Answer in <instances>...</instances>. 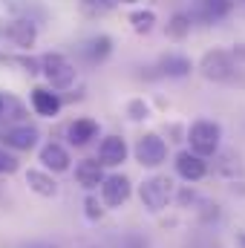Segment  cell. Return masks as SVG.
<instances>
[{
	"label": "cell",
	"mask_w": 245,
	"mask_h": 248,
	"mask_svg": "<svg viewBox=\"0 0 245 248\" xmlns=\"http://www.w3.org/2000/svg\"><path fill=\"white\" fill-rule=\"evenodd\" d=\"M190 26H193V20L187 17V12H176V15L168 20L165 35H168L170 41H184V38L190 35Z\"/></svg>",
	"instance_id": "d6986e66"
},
{
	"label": "cell",
	"mask_w": 245,
	"mask_h": 248,
	"mask_svg": "<svg viewBox=\"0 0 245 248\" xmlns=\"http://www.w3.org/2000/svg\"><path fill=\"white\" fill-rule=\"evenodd\" d=\"M179 199H182V205H187V202H193V199H196V196H193V193H190V190H184L182 196H179Z\"/></svg>",
	"instance_id": "f1b7e54d"
},
{
	"label": "cell",
	"mask_w": 245,
	"mask_h": 248,
	"mask_svg": "<svg viewBox=\"0 0 245 248\" xmlns=\"http://www.w3.org/2000/svg\"><path fill=\"white\" fill-rule=\"evenodd\" d=\"M237 240H240V246L245 248V234H240V237H237Z\"/></svg>",
	"instance_id": "4dcf8cb0"
},
{
	"label": "cell",
	"mask_w": 245,
	"mask_h": 248,
	"mask_svg": "<svg viewBox=\"0 0 245 248\" xmlns=\"http://www.w3.org/2000/svg\"><path fill=\"white\" fill-rule=\"evenodd\" d=\"M130 26H133V32H138V35L153 32V29H156V12H153V9H136V12L130 15Z\"/></svg>",
	"instance_id": "ffe728a7"
},
{
	"label": "cell",
	"mask_w": 245,
	"mask_h": 248,
	"mask_svg": "<svg viewBox=\"0 0 245 248\" xmlns=\"http://www.w3.org/2000/svg\"><path fill=\"white\" fill-rule=\"evenodd\" d=\"M199 72L214 84H237V61L225 49H208L199 61Z\"/></svg>",
	"instance_id": "7a4b0ae2"
},
{
	"label": "cell",
	"mask_w": 245,
	"mask_h": 248,
	"mask_svg": "<svg viewBox=\"0 0 245 248\" xmlns=\"http://www.w3.org/2000/svg\"><path fill=\"white\" fill-rule=\"evenodd\" d=\"M95 136H98V122H95V119H75V122L66 127V139H69V144H75V147L90 144Z\"/></svg>",
	"instance_id": "e0dca14e"
},
{
	"label": "cell",
	"mask_w": 245,
	"mask_h": 248,
	"mask_svg": "<svg viewBox=\"0 0 245 248\" xmlns=\"http://www.w3.org/2000/svg\"><path fill=\"white\" fill-rule=\"evenodd\" d=\"M75 182L84 190H95L104 182V168L98 165V159H81L75 165Z\"/></svg>",
	"instance_id": "5bb4252c"
},
{
	"label": "cell",
	"mask_w": 245,
	"mask_h": 248,
	"mask_svg": "<svg viewBox=\"0 0 245 248\" xmlns=\"http://www.w3.org/2000/svg\"><path fill=\"white\" fill-rule=\"evenodd\" d=\"M38 159H41L44 170H49V173H66V170H69V165H72L69 150H66L63 144H58V141H46V144L41 147Z\"/></svg>",
	"instance_id": "8fae6325"
},
{
	"label": "cell",
	"mask_w": 245,
	"mask_h": 248,
	"mask_svg": "<svg viewBox=\"0 0 245 248\" xmlns=\"http://www.w3.org/2000/svg\"><path fill=\"white\" fill-rule=\"evenodd\" d=\"M20 248H61V246L52 243V240H29V243H23Z\"/></svg>",
	"instance_id": "d4e9b609"
},
{
	"label": "cell",
	"mask_w": 245,
	"mask_h": 248,
	"mask_svg": "<svg viewBox=\"0 0 245 248\" xmlns=\"http://www.w3.org/2000/svg\"><path fill=\"white\" fill-rule=\"evenodd\" d=\"M3 110H6V95L0 93V116H3Z\"/></svg>",
	"instance_id": "f546056e"
},
{
	"label": "cell",
	"mask_w": 245,
	"mask_h": 248,
	"mask_svg": "<svg viewBox=\"0 0 245 248\" xmlns=\"http://www.w3.org/2000/svg\"><path fill=\"white\" fill-rule=\"evenodd\" d=\"M81 55L90 63H104L113 55V38L110 35H92L81 44Z\"/></svg>",
	"instance_id": "9a60e30c"
},
{
	"label": "cell",
	"mask_w": 245,
	"mask_h": 248,
	"mask_svg": "<svg viewBox=\"0 0 245 248\" xmlns=\"http://www.w3.org/2000/svg\"><path fill=\"white\" fill-rule=\"evenodd\" d=\"M231 12H234V3L231 0H193L190 9H187V17L190 20H199V23H219Z\"/></svg>",
	"instance_id": "52a82bcc"
},
{
	"label": "cell",
	"mask_w": 245,
	"mask_h": 248,
	"mask_svg": "<svg viewBox=\"0 0 245 248\" xmlns=\"http://www.w3.org/2000/svg\"><path fill=\"white\" fill-rule=\"evenodd\" d=\"M130 193H133V185H130L127 176H122V173L104 176V182H101V202L107 208H122L124 202L130 199Z\"/></svg>",
	"instance_id": "30bf717a"
},
{
	"label": "cell",
	"mask_w": 245,
	"mask_h": 248,
	"mask_svg": "<svg viewBox=\"0 0 245 248\" xmlns=\"http://www.w3.org/2000/svg\"><path fill=\"white\" fill-rule=\"evenodd\" d=\"M231 58H234L237 63H240V61H245V44H237V46L231 49Z\"/></svg>",
	"instance_id": "484cf974"
},
{
	"label": "cell",
	"mask_w": 245,
	"mask_h": 248,
	"mask_svg": "<svg viewBox=\"0 0 245 248\" xmlns=\"http://www.w3.org/2000/svg\"><path fill=\"white\" fill-rule=\"evenodd\" d=\"M176 173L182 176L184 182H199L208 173V162L202 156H196L193 150H182L176 156Z\"/></svg>",
	"instance_id": "4fadbf2b"
},
{
	"label": "cell",
	"mask_w": 245,
	"mask_h": 248,
	"mask_svg": "<svg viewBox=\"0 0 245 248\" xmlns=\"http://www.w3.org/2000/svg\"><path fill=\"white\" fill-rule=\"evenodd\" d=\"M26 185H29V190H35V193H38V196H44V199H49V196H55V193H58V182L52 179V173H49V170L29 168V170H26Z\"/></svg>",
	"instance_id": "ac0fdd59"
},
{
	"label": "cell",
	"mask_w": 245,
	"mask_h": 248,
	"mask_svg": "<svg viewBox=\"0 0 245 248\" xmlns=\"http://www.w3.org/2000/svg\"><path fill=\"white\" fill-rule=\"evenodd\" d=\"M41 75L52 90H66L75 84V63L61 52H46L41 55Z\"/></svg>",
	"instance_id": "3957f363"
},
{
	"label": "cell",
	"mask_w": 245,
	"mask_h": 248,
	"mask_svg": "<svg viewBox=\"0 0 245 248\" xmlns=\"http://www.w3.org/2000/svg\"><path fill=\"white\" fill-rule=\"evenodd\" d=\"M38 139H41L38 127H32V124H26V122L6 127L3 136H0L3 147H9V150H32L38 144Z\"/></svg>",
	"instance_id": "ba28073f"
},
{
	"label": "cell",
	"mask_w": 245,
	"mask_h": 248,
	"mask_svg": "<svg viewBox=\"0 0 245 248\" xmlns=\"http://www.w3.org/2000/svg\"><path fill=\"white\" fill-rule=\"evenodd\" d=\"M214 170L222 173V176H240L243 173V162H240L237 153H219V162L214 165Z\"/></svg>",
	"instance_id": "44dd1931"
},
{
	"label": "cell",
	"mask_w": 245,
	"mask_h": 248,
	"mask_svg": "<svg viewBox=\"0 0 245 248\" xmlns=\"http://www.w3.org/2000/svg\"><path fill=\"white\" fill-rule=\"evenodd\" d=\"M29 104H32V110L41 119H55L63 107V98H61V93H55L52 87H35L29 93Z\"/></svg>",
	"instance_id": "9c48e42d"
},
{
	"label": "cell",
	"mask_w": 245,
	"mask_h": 248,
	"mask_svg": "<svg viewBox=\"0 0 245 248\" xmlns=\"http://www.w3.org/2000/svg\"><path fill=\"white\" fill-rule=\"evenodd\" d=\"M170 136H173V141H182V127L173 124V127H170Z\"/></svg>",
	"instance_id": "4316f807"
},
{
	"label": "cell",
	"mask_w": 245,
	"mask_h": 248,
	"mask_svg": "<svg viewBox=\"0 0 245 248\" xmlns=\"http://www.w3.org/2000/svg\"><path fill=\"white\" fill-rule=\"evenodd\" d=\"M127 248H144V243H141L138 237H130V240H127Z\"/></svg>",
	"instance_id": "83f0119b"
},
{
	"label": "cell",
	"mask_w": 245,
	"mask_h": 248,
	"mask_svg": "<svg viewBox=\"0 0 245 248\" xmlns=\"http://www.w3.org/2000/svg\"><path fill=\"white\" fill-rule=\"evenodd\" d=\"M133 153H136V162H138L141 168H159V165H165V159H168V141H165L159 133H144V136L136 141Z\"/></svg>",
	"instance_id": "8992f818"
},
{
	"label": "cell",
	"mask_w": 245,
	"mask_h": 248,
	"mask_svg": "<svg viewBox=\"0 0 245 248\" xmlns=\"http://www.w3.org/2000/svg\"><path fill=\"white\" fill-rule=\"evenodd\" d=\"M127 141H124L122 136H107V139H101V144H98V165L101 168H119L124 159H127Z\"/></svg>",
	"instance_id": "7c38bea8"
},
{
	"label": "cell",
	"mask_w": 245,
	"mask_h": 248,
	"mask_svg": "<svg viewBox=\"0 0 245 248\" xmlns=\"http://www.w3.org/2000/svg\"><path fill=\"white\" fill-rule=\"evenodd\" d=\"M156 69H159V75H168V78H184V75H190L193 63H190V58H187V55L168 52V55H162V58H159Z\"/></svg>",
	"instance_id": "2e32d148"
},
{
	"label": "cell",
	"mask_w": 245,
	"mask_h": 248,
	"mask_svg": "<svg viewBox=\"0 0 245 248\" xmlns=\"http://www.w3.org/2000/svg\"><path fill=\"white\" fill-rule=\"evenodd\" d=\"M17 170V159L6 150H0V173H15Z\"/></svg>",
	"instance_id": "cb8c5ba5"
},
{
	"label": "cell",
	"mask_w": 245,
	"mask_h": 248,
	"mask_svg": "<svg viewBox=\"0 0 245 248\" xmlns=\"http://www.w3.org/2000/svg\"><path fill=\"white\" fill-rule=\"evenodd\" d=\"M127 116L133 122H144V119H150V104L144 98H133V101H127Z\"/></svg>",
	"instance_id": "7402d4cb"
},
{
	"label": "cell",
	"mask_w": 245,
	"mask_h": 248,
	"mask_svg": "<svg viewBox=\"0 0 245 248\" xmlns=\"http://www.w3.org/2000/svg\"><path fill=\"white\" fill-rule=\"evenodd\" d=\"M138 196H141V205L150 211V214H159L168 208L170 196H173V182L168 176H150L144 179L138 187Z\"/></svg>",
	"instance_id": "277c9868"
},
{
	"label": "cell",
	"mask_w": 245,
	"mask_h": 248,
	"mask_svg": "<svg viewBox=\"0 0 245 248\" xmlns=\"http://www.w3.org/2000/svg\"><path fill=\"white\" fill-rule=\"evenodd\" d=\"M119 3H136V0H119Z\"/></svg>",
	"instance_id": "1f68e13d"
},
{
	"label": "cell",
	"mask_w": 245,
	"mask_h": 248,
	"mask_svg": "<svg viewBox=\"0 0 245 248\" xmlns=\"http://www.w3.org/2000/svg\"><path fill=\"white\" fill-rule=\"evenodd\" d=\"M0 38H6L17 49H32L38 41V23L32 17H12L0 20Z\"/></svg>",
	"instance_id": "5b68a950"
},
{
	"label": "cell",
	"mask_w": 245,
	"mask_h": 248,
	"mask_svg": "<svg viewBox=\"0 0 245 248\" xmlns=\"http://www.w3.org/2000/svg\"><path fill=\"white\" fill-rule=\"evenodd\" d=\"M184 139L190 141V150H193L196 156L208 159V156H216V153H219L222 127H219L216 122H208V119H202V122H193L190 127H187Z\"/></svg>",
	"instance_id": "6da1fadb"
},
{
	"label": "cell",
	"mask_w": 245,
	"mask_h": 248,
	"mask_svg": "<svg viewBox=\"0 0 245 248\" xmlns=\"http://www.w3.org/2000/svg\"><path fill=\"white\" fill-rule=\"evenodd\" d=\"M84 214H87V219L98 222V219H101V214H104V208H101V202H98L95 196H87V199H84Z\"/></svg>",
	"instance_id": "603a6c76"
}]
</instances>
